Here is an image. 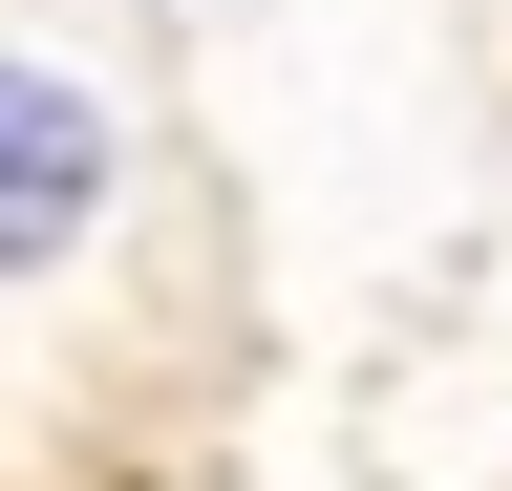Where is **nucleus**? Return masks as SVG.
Listing matches in <instances>:
<instances>
[{"label": "nucleus", "instance_id": "f257e3e1", "mask_svg": "<svg viewBox=\"0 0 512 491\" xmlns=\"http://www.w3.org/2000/svg\"><path fill=\"white\" fill-rule=\"evenodd\" d=\"M86 235H107V107L64 86V65H22V43H0V278L86 257Z\"/></svg>", "mask_w": 512, "mask_h": 491}]
</instances>
